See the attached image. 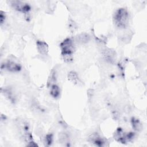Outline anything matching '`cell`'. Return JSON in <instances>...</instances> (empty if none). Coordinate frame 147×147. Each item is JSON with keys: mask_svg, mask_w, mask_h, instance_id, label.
I'll return each mask as SVG.
<instances>
[{"mask_svg": "<svg viewBox=\"0 0 147 147\" xmlns=\"http://www.w3.org/2000/svg\"><path fill=\"white\" fill-rule=\"evenodd\" d=\"M61 55L65 61L69 62L72 60V54L74 52L75 48L72 40L67 38L65 39L60 44Z\"/></svg>", "mask_w": 147, "mask_h": 147, "instance_id": "obj_1", "label": "cell"}, {"mask_svg": "<svg viewBox=\"0 0 147 147\" xmlns=\"http://www.w3.org/2000/svg\"><path fill=\"white\" fill-rule=\"evenodd\" d=\"M114 20L116 25L121 28L126 27L129 23V14L125 8H119L115 13Z\"/></svg>", "mask_w": 147, "mask_h": 147, "instance_id": "obj_2", "label": "cell"}, {"mask_svg": "<svg viewBox=\"0 0 147 147\" xmlns=\"http://www.w3.org/2000/svg\"><path fill=\"white\" fill-rule=\"evenodd\" d=\"M134 137V133H125L121 128H118L114 133V138L117 141L122 144H125L126 142L131 141Z\"/></svg>", "mask_w": 147, "mask_h": 147, "instance_id": "obj_3", "label": "cell"}, {"mask_svg": "<svg viewBox=\"0 0 147 147\" xmlns=\"http://www.w3.org/2000/svg\"><path fill=\"white\" fill-rule=\"evenodd\" d=\"M11 5L15 10L24 12L25 13H28L30 10V7L28 4L24 3L21 1H11Z\"/></svg>", "mask_w": 147, "mask_h": 147, "instance_id": "obj_4", "label": "cell"}, {"mask_svg": "<svg viewBox=\"0 0 147 147\" xmlns=\"http://www.w3.org/2000/svg\"><path fill=\"white\" fill-rule=\"evenodd\" d=\"M2 65H4V68L7 69V71L11 72H18L21 70V67L20 64L16 63L13 60H7L4 64H2Z\"/></svg>", "mask_w": 147, "mask_h": 147, "instance_id": "obj_5", "label": "cell"}, {"mask_svg": "<svg viewBox=\"0 0 147 147\" xmlns=\"http://www.w3.org/2000/svg\"><path fill=\"white\" fill-rule=\"evenodd\" d=\"M90 141L94 143L95 145L99 146H106V141L105 140L100 137L98 134H93L89 137Z\"/></svg>", "mask_w": 147, "mask_h": 147, "instance_id": "obj_6", "label": "cell"}, {"mask_svg": "<svg viewBox=\"0 0 147 147\" xmlns=\"http://www.w3.org/2000/svg\"><path fill=\"white\" fill-rule=\"evenodd\" d=\"M38 52L41 55H46L48 51V44L42 41H37L36 42Z\"/></svg>", "mask_w": 147, "mask_h": 147, "instance_id": "obj_7", "label": "cell"}, {"mask_svg": "<svg viewBox=\"0 0 147 147\" xmlns=\"http://www.w3.org/2000/svg\"><path fill=\"white\" fill-rule=\"evenodd\" d=\"M50 94L54 98H58L60 96V88L56 84L51 86Z\"/></svg>", "mask_w": 147, "mask_h": 147, "instance_id": "obj_8", "label": "cell"}, {"mask_svg": "<svg viewBox=\"0 0 147 147\" xmlns=\"http://www.w3.org/2000/svg\"><path fill=\"white\" fill-rule=\"evenodd\" d=\"M131 124L133 128L136 131H140L142 129V125L140 121L135 118L131 119Z\"/></svg>", "mask_w": 147, "mask_h": 147, "instance_id": "obj_9", "label": "cell"}, {"mask_svg": "<svg viewBox=\"0 0 147 147\" xmlns=\"http://www.w3.org/2000/svg\"><path fill=\"white\" fill-rule=\"evenodd\" d=\"M56 72L55 71H52L50 75V77L48 79V85L52 86V84H54V83L56 82Z\"/></svg>", "mask_w": 147, "mask_h": 147, "instance_id": "obj_10", "label": "cell"}, {"mask_svg": "<svg viewBox=\"0 0 147 147\" xmlns=\"http://www.w3.org/2000/svg\"><path fill=\"white\" fill-rule=\"evenodd\" d=\"M68 78L69 80H71V81H72L74 83H78V82L79 80L77 74L73 71L69 72V74H68Z\"/></svg>", "mask_w": 147, "mask_h": 147, "instance_id": "obj_11", "label": "cell"}, {"mask_svg": "<svg viewBox=\"0 0 147 147\" xmlns=\"http://www.w3.org/2000/svg\"><path fill=\"white\" fill-rule=\"evenodd\" d=\"M89 36L88 35H86V34H81L80 36H79L78 37L79 38V40L80 41V42H87L88 40V38H89Z\"/></svg>", "mask_w": 147, "mask_h": 147, "instance_id": "obj_12", "label": "cell"}, {"mask_svg": "<svg viewBox=\"0 0 147 147\" xmlns=\"http://www.w3.org/2000/svg\"><path fill=\"white\" fill-rule=\"evenodd\" d=\"M45 140H46V142H47V143L48 145H51L52 142V141H53V136H52V134H47V136H46V138H45Z\"/></svg>", "mask_w": 147, "mask_h": 147, "instance_id": "obj_13", "label": "cell"}, {"mask_svg": "<svg viewBox=\"0 0 147 147\" xmlns=\"http://www.w3.org/2000/svg\"><path fill=\"white\" fill-rule=\"evenodd\" d=\"M5 19V14H3V11H1V14H0V20H1V24H2L3 23V21Z\"/></svg>", "mask_w": 147, "mask_h": 147, "instance_id": "obj_14", "label": "cell"}]
</instances>
